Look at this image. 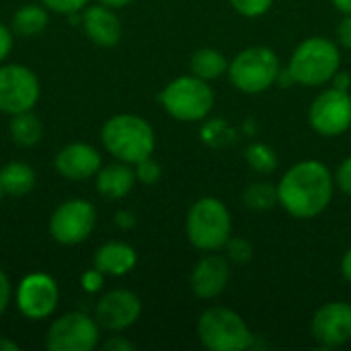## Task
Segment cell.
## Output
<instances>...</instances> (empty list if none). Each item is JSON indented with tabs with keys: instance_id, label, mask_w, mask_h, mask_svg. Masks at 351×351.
Segmentation results:
<instances>
[{
	"instance_id": "26",
	"label": "cell",
	"mask_w": 351,
	"mask_h": 351,
	"mask_svg": "<svg viewBox=\"0 0 351 351\" xmlns=\"http://www.w3.org/2000/svg\"><path fill=\"white\" fill-rule=\"evenodd\" d=\"M134 171H136V179H138L140 183H144V185H154V183H158L160 177H162V169H160V165H158L152 156H148V158L136 162V165H134Z\"/></svg>"
},
{
	"instance_id": "1",
	"label": "cell",
	"mask_w": 351,
	"mask_h": 351,
	"mask_svg": "<svg viewBox=\"0 0 351 351\" xmlns=\"http://www.w3.org/2000/svg\"><path fill=\"white\" fill-rule=\"evenodd\" d=\"M335 193V177L321 160H300L292 165L278 183V206L298 220L321 216Z\"/></svg>"
},
{
	"instance_id": "34",
	"label": "cell",
	"mask_w": 351,
	"mask_h": 351,
	"mask_svg": "<svg viewBox=\"0 0 351 351\" xmlns=\"http://www.w3.org/2000/svg\"><path fill=\"white\" fill-rule=\"evenodd\" d=\"M105 351H134V343L130 339H125L123 335H111L105 343H103Z\"/></svg>"
},
{
	"instance_id": "37",
	"label": "cell",
	"mask_w": 351,
	"mask_h": 351,
	"mask_svg": "<svg viewBox=\"0 0 351 351\" xmlns=\"http://www.w3.org/2000/svg\"><path fill=\"white\" fill-rule=\"evenodd\" d=\"M331 86H335V88H341V90H350L351 88L350 72L337 70V74H335V76H333V80H331Z\"/></svg>"
},
{
	"instance_id": "17",
	"label": "cell",
	"mask_w": 351,
	"mask_h": 351,
	"mask_svg": "<svg viewBox=\"0 0 351 351\" xmlns=\"http://www.w3.org/2000/svg\"><path fill=\"white\" fill-rule=\"evenodd\" d=\"M82 31L90 43L99 47H113L121 39V23L115 14V8L105 4H88L82 10Z\"/></svg>"
},
{
	"instance_id": "28",
	"label": "cell",
	"mask_w": 351,
	"mask_h": 351,
	"mask_svg": "<svg viewBox=\"0 0 351 351\" xmlns=\"http://www.w3.org/2000/svg\"><path fill=\"white\" fill-rule=\"evenodd\" d=\"M274 0H230V6L247 19H257L263 16L271 8Z\"/></svg>"
},
{
	"instance_id": "19",
	"label": "cell",
	"mask_w": 351,
	"mask_h": 351,
	"mask_svg": "<svg viewBox=\"0 0 351 351\" xmlns=\"http://www.w3.org/2000/svg\"><path fill=\"white\" fill-rule=\"evenodd\" d=\"M136 171L134 165L128 162H111L99 169V173L95 175V183H97V191L107 197V199H123L132 193L134 185H136Z\"/></svg>"
},
{
	"instance_id": "8",
	"label": "cell",
	"mask_w": 351,
	"mask_h": 351,
	"mask_svg": "<svg viewBox=\"0 0 351 351\" xmlns=\"http://www.w3.org/2000/svg\"><path fill=\"white\" fill-rule=\"evenodd\" d=\"M97 226V210L88 199L72 197L60 204L49 218V234L58 245L74 247L84 243Z\"/></svg>"
},
{
	"instance_id": "20",
	"label": "cell",
	"mask_w": 351,
	"mask_h": 351,
	"mask_svg": "<svg viewBox=\"0 0 351 351\" xmlns=\"http://www.w3.org/2000/svg\"><path fill=\"white\" fill-rule=\"evenodd\" d=\"M35 181H37L35 169L23 160L6 162L0 169V185H2L4 195L23 197V195L31 193V189L35 187Z\"/></svg>"
},
{
	"instance_id": "9",
	"label": "cell",
	"mask_w": 351,
	"mask_h": 351,
	"mask_svg": "<svg viewBox=\"0 0 351 351\" xmlns=\"http://www.w3.org/2000/svg\"><path fill=\"white\" fill-rule=\"evenodd\" d=\"M14 304L27 321H45L60 304V286L49 274L31 271L16 284Z\"/></svg>"
},
{
	"instance_id": "13",
	"label": "cell",
	"mask_w": 351,
	"mask_h": 351,
	"mask_svg": "<svg viewBox=\"0 0 351 351\" xmlns=\"http://www.w3.org/2000/svg\"><path fill=\"white\" fill-rule=\"evenodd\" d=\"M142 315V300L136 292L117 288L103 294L95 306V321L101 329L121 333L138 323Z\"/></svg>"
},
{
	"instance_id": "39",
	"label": "cell",
	"mask_w": 351,
	"mask_h": 351,
	"mask_svg": "<svg viewBox=\"0 0 351 351\" xmlns=\"http://www.w3.org/2000/svg\"><path fill=\"white\" fill-rule=\"evenodd\" d=\"M21 350V346L16 343V341H12V339H8V337H0V351H19Z\"/></svg>"
},
{
	"instance_id": "15",
	"label": "cell",
	"mask_w": 351,
	"mask_h": 351,
	"mask_svg": "<svg viewBox=\"0 0 351 351\" xmlns=\"http://www.w3.org/2000/svg\"><path fill=\"white\" fill-rule=\"evenodd\" d=\"M228 280H230L228 257H222L214 251V253L204 255L195 263L189 276V286L197 298L212 300V298H218L226 290Z\"/></svg>"
},
{
	"instance_id": "5",
	"label": "cell",
	"mask_w": 351,
	"mask_h": 351,
	"mask_svg": "<svg viewBox=\"0 0 351 351\" xmlns=\"http://www.w3.org/2000/svg\"><path fill=\"white\" fill-rule=\"evenodd\" d=\"M162 109L177 121H202L214 109V90L208 80L187 74L171 80L158 95Z\"/></svg>"
},
{
	"instance_id": "11",
	"label": "cell",
	"mask_w": 351,
	"mask_h": 351,
	"mask_svg": "<svg viewBox=\"0 0 351 351\" xmlns=\"http://www.w3.org/2000/svg\"><path fill=\"white\" fill-rule=\"evenodd\" d=\"M41 95L37 74L23 64H0V113L33 111Z\"/></svg>"
},
{
	"instance_id": "40",
	"label": "cell",
	"mask_w": 351,
	"mask_h": 351,
	"mask_svg": "<svg viewBox=\"0 0 351 351\" xmlns=\"http://www.w3.org/2000/svg\"><path fill=\"white\" fill-rule=\"evenodd\" d=\"M341 14H351V0H331Z\"/></svg>"
},
{
	"instance_id": "41",
	"label": "cell",
	"mask_w": 351,
	"mask_h": 351,
	"mask_svg": "<svg viewBox=\"0 0 351 351\" xmlns=\"http://www.w3.org/2000/svg\"><path fill=\"white\" fill-rule=\"evenodd\" d=\"M97 2H101V4H105V6H109V8H123V6H128L130 2H134V0H97Z\"/></svg>"
},
{
	"instance_id": "27",
	"label": "cell",
	"mask_w": 351,
	"mask_h": 351,
	"mask_svg": "<svg viewBox=\"0 0 351 351\" xmlns=\"http://www.w3.org/2000/svg\"><path fill=\"white\" fill-rule=\"evenodd\" d=\"M224 249H226V257L237 263H247L253 257V245L241 237H230L228 243L224 245Z\"/></svg>"
},
{
	"instance_id": "14",
	"label": "cell",
	"mask_w": 351,
	"mask_h": 351,
	"mask_svg": "<svg viewBox=\"0 0 351 351\" xmlns=\"http://www.w3.org/2000/svg\"><path fill=\"white\" fill-rule=\"evenodd\" d=\"M313 339L321 348H341L351 341V304L343 300L323 304L311 323Z\"/></svg>"
},
{
	"instance_id": "7",
	"label": "cell",
	"mask_w": 351,
	"mask_h": 351,
	"mask_svg": "<svg viewBox=\"0 0 351 351\" xmlns=\"http://www.w3.org/2000/svg\"><path fill=\"white\" fill-rule=\"evenodd\" d=\"M199 343L210 351H245L253 348V333L232 308L212 306L197 319Z\"/></svg>"
},
{
	"instance_id": "21",
	"label": "cell",
	"mask_w": 351,
	"mask_h": 351,
	"mask_svg": "<svg viewBox=\"0 0 351 351\" xmlns=\"http://www.w3.org/2000/svg\"><path fill=\"white\" fill-rule=\"evenodd\" d=\"M49 23V10L37 2V4H23L21 8L14 10L10 19V29L14 35L21 37H35L45 31Z\"/></svg>"
},
{
	"instance_id": "38",
	"label": "cell",
	"mask_w": 351,
	"mask_h": 351,
	"mask_svg": "<svg viewBox=\"0 0 351 351\" xmlns=\"http://www.w3.org/2000/svg\"><path fill=\"white\" fill-rule=\"evenodd\" d=\"M341 276L346 278L348 284H351V247L343 253V259H341Z\"/></svg>"
},
{
	"instance_id": "2",
	"label": "cell",
	"mask_w": 351,
	"mask_h": 351,
	"mask_svg": "<svg viewBox=\"0 0 351 351\" xmlns=\"http://www.w3.org/2000/svg\"><path fill=\"white\" fill-rule=\"evenodd\" d=\"M101 142L115 160L136 165L152 156L156 148V134L144 117L134 113H117L103 123Z\"/></svg>"
},
{
	"instance_id": "22",
	"label": "cell",
	"mask_w": 351,
	"mask_h": 351,
	"mask_svg": "<svg viewBox=\"0 0 351 351\" xmlns=\"http://www.w3.org/2000/svg\"><path fill=\"white\" fill-rule=\"evenodd\" d=\"M8 134L10 140L21 148H33L43 138V123L33 111H23L16 115H10L8 121Z\"/></svg>"
},
{
	"instance_id": "10",
	"label": "cell",
	"mask_w": 351,
	"mask_h": 351,
	"mask_svg": "<svg viewBox=\"0 0 351 351\" xmlns=\"http://www.w3.org/2000/svg\"><path fill=\"white\" fill-rule=\"evenodd\" d=\"M99 341L101 327L95 317L78 311L53 319L45 335V348L49 351H93Z\"/></svg>"
},
{
	"instance_id": "31",
	"label": "cell",
	"mask_w": 351,
	"mask_h": 351,
	"mask_svg": "<svg viewBox=\"0 0 351 351\" xmlns=\"http://www.w3.org/2000/svg\"><path fill=\"white\" fill-rule=\"evenodd\" d=\"M335 185L341 193L351 195V156H348L346 160H341V165L335 171Z\"/></svg>"
},
{
	"instance_id": "18",
	"label": "cell",
	"mask_w": 351,
	"mask_h": 351,
	"mask_svg": "<svg viewBox=\"0 0 351 351\" xmlns=\"http://www.w3.org/2000/svg\"><path fill=\"white\" fill-rule=\"evenodd\" d=\"M138 263V253L132 245L123 241H109L101 245L93 257V267H97L107 278H123Z\"/></svg>"
},
{
	"instance_id": "32",
	"label": "cell",
	"mask_w": 351,
	"mask_h": 351,
	"mask_svg": "<svg viewBox=\"0 0 351 351\" xmlns=\"http://www.w3.org/2000/svg\"><path fill=\"white\" fill-rule=\"evenodd\" d=\"M12 296H14L12 284H10V280H8V276L4 274V269H0V317L6 313L8 304L12 302Z\"/></svg>"
},
{
	"instance_id": "6",
	"label": "cell",
	"mask_w": 351,
	"mask_h": 351,
	"mask_svg": "<svg viewBox=\"0 0 351 351\" xmlns=\"http://www.w3.org/2000/svg\"><path fill=\"white\" fill-rule=\"evenodd\" d=\"M282 70L280 58L274 49L265 45H255L239 51L232 62H228L230 84L245 95H261L269 90Z\"/></svg>"
},
{
	"instance_id": "24",
	"label": "cell",
	"mask_w": 351,
	"mask_h": 351,
	"mask_svg": "<svg viewBox=\"0 0 351 351\" xmlns=\"http://www.w3.org/2000/svg\"><path fill=\"white\" fill-rule=\"evenodd\" d=\"M243 202L249 210H271L274 206H278V185L271 183H251L245 193H243Z\"/></svg>"
},
{
	"instance_id": "16",
	"label": "cell",
	"mask_w": 351,
	"mask_h": 351,
	"mask_svg": "<svg viewBox=\"0 0 351 351\" xmlns=\"http://www.w3.org/2000/svg\"><path fill=\"white\" fill-rule=\"evenodd\" d=\"M53 167L58 175H62L68 181H86L99 173L103 160L101 152L95 146L86 142H72L56 154Z\"/></svg>"
},
{
	"instance_id": "29",
	"label": "cell",
	"mask_w": 351,
	"mask_h": 351,
	"mask_svg": "<svg viewBox=\"0 0 351 351\" xmlns=\"http://www.w3.org/2000/svg\"><path fill=\"white\" fill-rule=\"evenodd\" d=\"M41 2L49 12H56V14H72V12H82L90 0H37Z\"/></svg>"
},
{
	"instance_id": "3",
	"label": "cell",
	"mask_w": 351,
	"mask_h": 351,
	"mask_svg": "<svg viewBox=\"0 0 351 351\" xmlns=\"http://www.w3.org/2000/svg\"><path fill=\"white\" fill-rule=\"evenodd\" d=\"M185 232L191 247L204 253L224 249L232 237V216L226 204L218 197L206 195L191 204L185 218Z\"/></svg>"
},
{
	"instance_id": "4",
	"label": "cell",
	"mask_w": 351,
	"mask_h": 351,
	"mask_svg": "<svg viewBox=\"0 0 351 351\" xmlns=\"http://www.w3.org/2000/svg\"><path fill=\"white\" fill-rule=\"evenodd\" d=\"M341 66V53L333 39L317 35L300 41L290 56L288 70L296 84L323 86L333 80Z\"/></svg>"
},
{
	"instance_id": "36",
	"label": "cell",
	"mask_w": 351,
	"mask_h": 351,
	"mask_svg": "<svg viewBox=\"0 0 351 351\" xmlns=\"http://www.w3.org/2000/svg\"><path fill=\"white\" fill-rule=\"evenodd\" d=\"M113 222H115V226H117V228H121V230H130V228H134V226H136V216H134L130 210H119V212L115 214Z\"/></svg>"
},
{
	"instance_id": "25",
	"label": "cell",
	"mask_w": 351,
	"mask_h": 351,
	"mask_svg": "<svg viewBox=\"0 0 351 351\" xmlns=\"http://www.w3.org/2000/svg\"><path fill=\"white\" fill-rule=\"evenodd\" d=\"M245 160L253 171H257L261 175H271L278 169V162H280L276 150L271 146L263 144V142L249 144L247 150H245Z\"/></svg>"
},
{
	"instance_id": "42",
	"label": "cell",
	"mask_w": 351,
	"mask_h": 351,
	"mask_svg": "<svg viewBox=\"0 0 351 351\" xmlns=\"http://www.w3.org/2000/svg\"><path fill=\"white\" fill-rule=\"evenodd\" d=\"M2 195H4V191H2V185H0V199H2Z\"/></svg>"
},
{
	"instance_id": "12",
	"label": "cell",
	"mask_w": 351,
	"mask_h": 351,
	"mask_svg": "<svg viewBox=\"0 0 351 351\" xmlns=\"http://www.w3.org/2000/svg\"><path fill=\"white\" fill-rule=\"evenodd\" d=\"M311 128L325 138H337L351 128V95L341 88H325L308 109Z\"/></svg>"
},
{
	"instance_id": "35",
	"label": "cell",
	"mask_w": 351,
	"mask_h": 351,
	"mask_svg": "<svg viewBox=\"0 0 351 351\" xmlns=\"http://www.w3.org/2000/svg\"><path fill=\"white\" fill-rule=\"evenodd\" d=\"M337 41L351 49V14H343L339 27H337Z\"/></svg>"
},
{
	"instance_id": "33",
	"label": "cell",
	"mask_w": 351,
	"mask_h": 351,
	"mask_svg": "<svg viewBox=\"0 0 351 351\" xmlns=\"http://www.w3.org/2000/svg\"><path fill=\"white\" fill-rule=\"evenodd\" d=\"M14 45V33L10 27H6L4 23H0V64L10 56Z\"/></svg>"
},
{
	"instance_id": "23",
	"label": "cell",
	"mask_w": 351,
	"mask_h": 351,
	"mask_svg": "<svg viewBox=\"0 0 351 351\" xmlns=\"http://www.w3.org/2000/svg\"><path fill=\"white\" fill-rule=\"evenodd\" d=\"M191 74L204 78V80H216L228 72V60L224 58L222 51L214 47H199L191 56Z\"/></svg>"
},
{
	"instance_id": "30",
	"label": "cell",
	"mask_w": 351,
	"mask_h": 351,
	"mask_svg": "<svg viewBox=\"0 0 351 351\" xmlns=\"http://www.w3.org/2000/svg\"><path fill=\"white\" fill-rule=\"evenodd\" d=\"M105 274H101L97 267H90L86 269L82 276H80V286L86 294H97L103 286H105Z\"/></svg>"
}]
</instances>
